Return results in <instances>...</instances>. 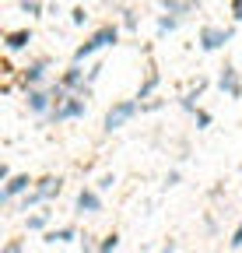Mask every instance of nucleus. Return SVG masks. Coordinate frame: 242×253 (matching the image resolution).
Wrapping results in <instances>:
<instances>
[{
    "label": "nucleus",
    "mask_w": 242,
    "mask_h": 253,
    "mask_svg": "<svg viewBox=\"0 0 242 253\" xmlns=\"http://www.w3.org/2000/svg\"><path fill=\"white\" fill-rule=\"evenodd\" d=\"M81 253H99V246H95V236H81Z\"/></svg>",
    "instance_id": "c85d7f7f"
},
{
    "label": "nucleus",
    "mask_w": 242,
    "mask_h": 253,
    "mask_svg": "<svg viewBox=\"0 0 242 253\" xmlns=\"http://www.w3.org/2000/svg\"><path fill=\"white\" fill-rule=\"evenodd\" d=\"M162 11L165 14H179V18H190L193 11H197V0H162Z\"/></svg>",
    "instance_id": "2eb2a0df"
},
{
    "label": "nucleus",
    "mask_w": 242,
    "mask_h": 253,
    "mask_svg": "<svg viewBox=\"0 0 242 253\" xmlns=\"http://www.w3.org/2000/svg\"><path fill=\"white\" fill-rule=\"evenodd\" d=\"M193 120H197V130H207V126H210V120H214V116H210L207 109H197V113H193Z\"/></svg>",
    "instance_id": "b1692460"
},
{
    "label": "nucleus",
    "mask_w": 242,
    "mask_h": 253,
    "mask_svg": "<svg viewBox=\"0 0 242 253\" xmlns=\"http://www.w3.org/2000/svg\"><path fill=\"white\" fill-rule=\"evenodd\" d=\"M74 239H81L74 225H60V229H49V232H46V243H49V246H56V243H74Z\"/></svg>",
    "instance_id": "dca6fc26"
},
{
    "label": "nucleus",
    "mask_w": 242,
    "mask_h": 253,
    "mask_svg": "<svg viewBox=\"0 0 242 253\" xmlns=\"http://www.w3.org/2000/svg\"><path fill=\"white\" fill-rule=\"evenodd\" d=\"M28 232H49V211L28 214Z\"/></svg>",
    "instance_id": "a211bd4d"
},
{
    "label": "nucleus",
    "mask_w": 242,
    "mask_h": 253,
    "mask_svg": "<svg viewBox=\"0 0 242 253\" xmlns=\"http://www.w3.org/2000/svg\"><path fill=\"white\" fill-rule=\"evenodd\" d=\"M25 106H28V113H32V116H49V113H53V95H49V88H28V91H25Z\"/></svg>",
    "instance_id": "6e6552de"
},
{
    "label": "nucleus",
    "mask_w": 242,
    "mask_h": 253,
    "mask_svg": "<svg viewBox=\"0 0 242 253\" xmlns=\"http://www.w3.org/2000/svg\"><path fill=\"white\" fill-rule=\"evenodd\" d=\"M102 71H105V63H102V60H95L92 67H88V84H92V88H95V81L102 78Z\"/></svg>",
    "instance_id": "412c9836"
},
{
    "label": "nucleus",
    "mask_w": 242,
    "mask_h": 253,
    "mask_svg": "<svg viewBox=\"0 0 242 253\" xmlns=\"http://www.w3.org/2000/svg\"><path fill=\"white\" fill-rule=\"evenodd\" d=\"M0 253H21V239H11L4 250H0Z\"/></svg>",
    "instance_id": "c756f323"
},
{
    "label": "nucleus",
    "mask_w": 242,
    "mask_h": 253,
    "mask_svg": "<svg viewBox=\"0 0 242 253\" xmlns=\"http://www.w3.org/2000/svg\"><path fill=\"white\" fill-rule=\"evenodd\" d=\"M232 18L242 21V0H232Z\"/></svg>",
    "instance_id": "7c9ffc66"
},
{
    "label": "nucleus",
    "mask_w": 242,
    "mask_h": 253,
    "mask_svg": "<svg viewBox=\"0 0 242 253\" xmlns=\"http://www.w3.org/2000/svg\"><path fill=\"white\" fill-rule=\"evenodd\" d=\"M228 250H242V221L235 225V232H232V239H228Z\"/></svg>",
    "instance_id": "cd10ccee"
},
{
    "label": "nucleus",
    "mask_w": 242,
    "mask_h": 253,
    "mask_svg": "<svg viewBox=\"0 0 242 253\" xmlns=\"http://www.w3.org/2000/svg\"><path fill=\"white\" fill-rule=\"evenodd\" d=\"M35 42V32L32 28H11L7 36H4V49L14 56V53H21V49H28Z\"/></svg>",
    "instance_id": "9b49d317"
},
{
    "label": "nucleus",
    "mask_w": 242,
    "mask_h": 253,
    "mask_svg": "<svg viewBox=\"0 0 242 253\" xmlns=\"http://www.w3.org/2000/svg\"><path fill=\"white\" fill-rule=\"evenodd\" d=\"M60 190H64V179H60V176H53V172H46V176H39L35 179V194L49 204L53 197H60Z\"/></svg>",
    "instance_id": "ddd939ff"
},
{
    "label": "nucleus",
    "mask_w": 242,
    "mask_h": 253,
    "mask_svg": "<svg viewBox=\"0 0 242 253\" xmlns=\"http://www.w3.org/2000/svg\"><path fill=\"white\" fill-rule=\"evenodd\" d=\"M35 190V179L28 176V172H14L4 186H0V204H14L18 197H25V194H32Z\"/></svg>",
    "instance_id": "20e7f679"
},
{
    "label": "nucleus",
    "mask_w": 242,
    "mask_h": 253,
    "mask_svg": "<svg viewBox=\"0 0 242 253\" xmlns=\"http://www.w3.org/2000/svg\"><path fill=\"white\" fill-rule=\"evenodd\" d=\"M232 39H235V25H228V28H221V25H204L200 36H197V42H200L204 53H218V49H225Z\"/></svg>",
    "instance_id": "7ed1b4c3"
},
{
    "label": "nucleus",
    "mask_w": 242,
    "mask_h": 253,
    "mask_svg": "<svg viewBox=\"0 0 242 253\" xmlns=\"http://www.w3.org/2000/svg\"><path fill=\"white\" fill-rule=\"evenodd\" d=\"M165 106V99H158V95H155V99H147V102H140V113H158Z\"/></svg>",
    "instance_id": "393cba45"
},
{
    "label": "nucleus",
    "mask_w": 242,
    "mask_h": 253,
    "mask_svg": "<svg viewBox=\"0 0 242 253\" xmlns=\"http://www.w3.org/2000/svg\"><path fill=\"white\" fill-rule=\"evenodd\" d=\"M88 113V99H81V95H70V99L60 106V109H53L49 113V123H67V120H81Z\"/></svg>",
    "instance_id": "0eeeda50"
},
{
    "label": "nucleus",
    "mask_w": 242,
    "mask_h": 253,
    "mask_svg": "<svg viewBox=\"0 0 242 253\" xmlns=\"http://www.w3.org/2000/svg\"><path fill=\"white\" fill-rule=\"evenodd\" d=\"M218 88H221V95H228V99H242V78H239V71H235L232 60L221 63V71H218Z\"/></svg>",
    "instance_id": "423d86ee"
},
{
    "label": "nucleus",
    "mask_w": 242,
    "mask_h": 253,
    "mask_svg": "<svg viewBox=\"0 0 242 253\" xmlns=\"http://www.w3.org/2000/svg\"><path fill=\"white\" fill-rule=\"evenodd\" d=\"M70 25H77V28L88 25V11H84V7H74V11H70Z\"/></svg>",
    "instance_id": "bb28decb"
},
{
    "label": "nucleus",
    "mask_w": 242,
    "mask_h": 253,
    "mask_svg": "<svg viewBox=\"0 0 242 253\" xmlns=\"http://www.w3.org/2000/svg\"><path fill=\"white\" fill-rule=\"evenodd\" d=\"M207 84H210L207 78H197V84H193V88L183 95V99H179V106H183L186 113H197V109H200V95L207 91Z\"/></svg>",
    "instance_id": "4468645a"
},
{
    "label": "nucleus",
    "mask_w": 242,
    "mask_h": 253,
    "mask_svg": "<svg viewBox=\"0 0 242 253\" xmlns=\"http://www.w3.org/2000/svg\"><path fill=\"white\" fill-rule=\"evenodd\" d=\"M179 25H183V18H179V14H162V18H158V39H165L169 32H175Z\"/></svg>",
    "instance_id": "f3484780"
},
{
    "label": "nucleus",
    "mask_w": 242,
    "mask_h": 253,
    "mask_svg": "<svg viewBox=\"0 0 242 253\" xmlns=\"http://www.w3.org/2000/svg\"><path fill=\"white\" fill-rule=\"evenodd\" d=\"M158 84H162V74H158V67H155V60H147V67H144V81H140V88H137V95H134V99H137V102L155 99Z\"/></svg>",
    "instance_id": "1a4fd4ad"
},
{
    "label": "nucleus",
    "mask_w": 242,
    "mask_h": 253,
    "mask_svg": "<svg viewBox=\"0 0 242 253\" xmlns=\"http://www.w3.org/2000/svg\"><path fill=\"white\" fill-rule=\"evenodd\" d=\"M60 84H64L70 95H77V91L88 84V74H84V67H81V63H70V67H67L64 74H60Z\"/></svg>",
    "instance_id": "f8f14e48"
},
{
    "label": "nucleus",
    "mask_w": 242,
    "mask_h": 253,
    "mask_svg": "<svg viewBox=\"0 0 242 253\" xmlns=\"http://www.w3.org/2000/svg\"><path fill=\"white\" fill-rule=\"evenodd\" d=\"M112 186H116V176L105 172V176H99V186H95V190H99V194H105V190H112Z\"/></svg>",
    "instance_id": "a878e982"
},
{
    "label": "nucleus",
    "mask_w": 242,
    "mask_h": 253,
    "mask_svg": "<svg viewBox=\"0 0 242 253\" xmlns=\"http://www.w3.org/2000/svg\"><path fill=\"white\" fill-rule=\"evenodd\" d=\"M39 204H46V201H42V197L35 194V190H32V194H25V197H21V211H28V208H39Z\"/></svg>",
    "instance_id": "5701e85b"
},
{
    "label": "nucleus",
    "mask_w": 242,
    "mask_h": 253,
    "mask_svg": "<svg viewBox=\"0 0 242 253\" xmlns=\"http://www.w3.org/2000/svg\"><path fill=\"white\" fill-rule=\"evenodd\" d=\"M74 208H77V214H99V211H102V194H99V190H92V186H81Z\"/></svg>",
    "instance_id": "9d476101"
},
{
    "label": "nucleus",
    "mask_w": 242,
    "mask_h": 253,
    "mask_svg": "<svg viewBox=\"0 0 242 253\" xmlns=\"http://www.w3.org/2000/svg\"><path fill=\"white\" fill-rule=\"evenodd\" d=\"M140 113V102L137 99H119L105 109V120H102V130L105 134H116V130H123V126Z\"/></svg>",
    "instance_id": "f03ea898"
},
{
    "label": "nucleus",
    "mask_w": 242,
    "mask_h": 253,
    "mask_svg": "<svg viewBox=\"0 0 242 253\" xmlns=\"http://www.w3.org/2000/svg\"><path fill=\"white\" fill-rule=\"evenodd\" d=\"M119 250V232H109L102 243H99V253H116Z\"/></svg>",
    "instance_id": "aec40b11"
},
{
    "label": "nucleus",
    "mask_w": 242,
    "mask_h": 253,
    "mask_svg": "<svg viewBox=\"0 0 242 253\" xmlns=\"http://www.w3.org/2000/svg\"><path fill=\"white\" fill-rule=\"evenodd\" d=\"M179 179H183V176H179V169H172V172H169V176H165V186H175V183H179Z\"/></svg>",
    "instance_id": "2f4dec72"
},
{
    "label": "nucleus",
    "mask_w": 242,
    "mask_h": 253,
    "mask_svg": "<svg viewBox=\"0 0 242 253\" xmlns=\"http://www.w3.org/2000/svg\"><path fill=\"white\" fill-rule=\"evenodd\" d=\"M116 42H119V25H102V28H95L92 36H88V39L74 49V63L92 60L95 53H102V49H109V46H116Z\"/></svg>",
    "instance_id": "f257e3e1"
},
{
    "label": "nucleus",
    "mask_w": 242,
    "mask_h": 253,
    "mask_svg": "<svg viewBox=\"0 0 242 253\" xmlns=\"http://www.w3.org/2000/svg\"><path fill=\"white\" fill-rule=\"evenodd\" d=\"M46 74H49V56H39V60H32L28 67H21L18 71V78H21V88L28 91V88H46Z\"/></svg>",
    "instance_id": "39448f33"
},
{
    "label": "nucleus",
    "mask_w": 242,
    "mask_h": 253,
    "mask_svg": "<svg viewBox=\"0 0 242 253\" xmlns=\"http://www.w3.org/2000/svg\"><path fill=\"white\" fill-rule=\"evenodd\" d=\"M123 28H127V32H137V28H140V21H137V11H130V7L123 11Z\"/></svg>",
    "instance_id": "4be33fe9"
},
{
    "label": "nucleus",
    "mask_w": 242,
    "mask_h": 253,
    "mask_svg": "<svg viewBox=\"0 0 242 253\" xmlns=\"http://www.w3.org/2000/svg\"><path fill=\"white\" fill-rule=\"evenodd\" d=\"M172 250H175V243H165V246H162L158 253H172Z\"/></svg>",
    "instance_id": "473e14b6"
},
{
    "label": "nucleus",
    "mask_w": 242,
    "mask_h": 253,
    "mask_svg": "<svg viewBox=\"0 0 242 253\" xmlns=\"http://www.w3.org/2000/svg\"><path fill=\"white\" fill-rule=\"evenodd\" d=\"M21 4V14H28V18H42V0H18Z\"/></svg>",
    "instance_id": "6ab92c4d"
}]
</instances>
